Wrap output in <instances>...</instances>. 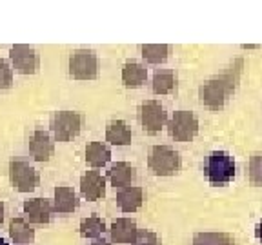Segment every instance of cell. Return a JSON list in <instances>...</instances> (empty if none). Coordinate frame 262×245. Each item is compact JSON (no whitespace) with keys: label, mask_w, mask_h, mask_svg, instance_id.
<instances>
[{"label":"cell","mask_w":262,"mask_h":245,"mask_svg":"<svg viewBox=\"0 0 262 245\" xmlns=\"http://www.w3.org/2000/svg\"><path fill=\"white\" fill-rule=\"evenodd\" d=\"M9 238L13 240V243L16 245H26L31 243L35 240V229L31 227L26 218L16 216L9 222Z\"/></svg>","instance_id":"obj_18"},{"label":"cell","mask_w":262,"mask_h":245,"mask_svg":"<svg viewBox=\"0 0 262 245\" xmlns=\"http://www.w3.org/2000/svg\"><path fill=\"white\" fill-rule=\"evenodd\" d=\"M80 194L88 202H97L106 196V176L98 171H86L80 178Z\"/></svg>","instance_id":"obj_11"},{"label":"cell","mask_w":262,"mask_h":245,"mask_svg":"<svg viewBox=\"0 0 262 245\" xmlns=\"http://www.w3.org/2000/svg\"><path fill=\"white\" fill-rule=\"evenodd\" d=\"M107 231H110V238L113 243H133L139 227H137V222L131 218H117Z\"/></svg>","instance_id":"obj_13"},{"label":"cell","mask_w":262,"mask_h":245,"mask_svg":"<svg viewBox=\"0 0 262 245\" xmlns=\"http://www.w3.org/2000/svg\"><path fill=\"white\" fill-rule=\"evenodd\" d=\"M248 178L253 185H262V153H253L248 162Z\"/></svg>","instance_id":"obj_25"},{"label":"cell","mask_w":262,"mask_h":245,"mask_svg":"<svg viewBox=\"0 0 262 245\" xmlns=\"http://www.w3.org/2000/svg\"><path fill=\"white\" fill-rule=\"evenodd\" d=\"M91 245H111L110 241H106V240H95Z\"/></svg>","instance_id":"obj_30"},{"label":"cell","mask_w":262,"mask_h":245,"mask_svg":"<svg viewBox=\"0 0 262 245\" xmlns=\"http://www.w3.org/2000/svg\"><path fill=\"white\" fill-rule=\"evenodd\" d=\"M13 86V67L8 60L0 58V91H6Z\"/></svg>","instance_id":"obj_26"},{"label":"cell","mask_w":262,"mask_h":245,"mask_svg":"<svg viewBox=\"0 0 262 245\" xmlns=\"http://www.w3.org/2000/svg\"><path fill=\"white\" fill-rule=\"evenodd\" d=\"M139 122L147 135H157L168 126V113L157 100H146L139 106Z\"/></svg>","instance_id":"obj_8"},{"label":"cell","mask_w":262,"mask_h":245,"mask_svg":"<svg viewBox=\"0 0 262 245\" xmlns=\"http://www.w3.org/2000/svg\"><path fill=\"white\" fill-rule=\"evenodd\" d=\"M70 77L75 80H95L98 77V57L93 49H75L68 62Z\"/></svg>","instance_id":"obj_5"},{"label":"cell","mask_w":262,"mask_h":245,"mask_svg":"<svg viewBox=\"0 0 262 245\" xmlns=\"http://www.w3.org/2000/svg\"><path fill=\"white\" fill-rule=\"evenodd\" d=\"M4 214H6V207H4V204L0 202V225H2V222H4Z\"/></svg>","instance_id":"obj_29"},{"label":"cell","mask_w":262,"mask_h":245,"mask_svg":"<svg viewBox=\"0 0 262 245\" xmlns=\"http://www.w3.org/2000/svg\"><path fill=\"white\" fill-rule=\"evenodd\" d=\"M78 231H80V236L82 238H90V240H98V238L102 236L104 233H106V222L102 220L100 216H88L84 218V220L80 222V227H78Z\"/></svg>","instance_id":"obj_22"},{"label":"cell","mask_w":262,"mask_h":245,"mask_svg":"<svg viewBox=\"0 0 262 245\" xmlns=\"http://www.w3.org/2000/svg\"><path fill=\"white\" fill-rule=\"evenodd\" d=\"M177 87V75L171 69H159L153 75L151 91L155 94H169Z\"/></svg>","instance_id":"obj_21"},{"label":"cell","mask_w":262,"mask_h":245,"mask_svg":"<svg viewBox=\"0 0 262 245\" xmlns=\"http://www.w3.org/2000/svg\"><path fill=\"white\" fill-rule=\"evenodd\" d=\"M78 209V196L68 185H58L53 192V212L58 214H70Z\"/></svg>","instance_id":"obj_16"},{"label":"cell","mask_w":262,"mask_h":245,"mask_svg":"<svg viewBox=\"0 0 262 245\" xmlns=\"http://www.w3.org/2000/svg\"><path fill=\"white\" fill-rule=\"evenodd\" d=\"M0 245H9V243H8V241L4 240V238H0Z\"/></svg>","instance_id":"obj_31"},{"label":"cell","mask_w":262,"mask_h":245,"mask_svg":"<svg viewBox=\"0 0 262 245\" xmlns=\"http://www.w3.org/2000/svg\"><path fill=\"white\" fill-rule=\"evenodd\" d=\"M191 245H235V240L226 233H196Z\"/></svg>","instance_id":"obj_24"},{"label":"cell","mask_w":262,"mask_h":245,"mask_svg":"<svg viewBox=\"0 0 262 245\" xmlns=\"http://www.w3.org/2000/svg\"><path fill=\"white\" fill-rule=\"evenodd\" d=\"M140 53L147 64H162L169 57L168 44H144L140 45Z\"/></svg>","instance_id":"obj_23"},{"label":"cell","mask_w":262,"mask_h":245,"mask_svg":"<svg viewBox=\"0 0 262 245\" xmlns=\"http://www.w3.org/2000/svg\"><path fill=\"white\" fill-rule=\"evenodd\" d=\"M237 175V165H235L233 156L228 151H213L206 158L204 163V176L208 182L215 187L228 185Z\"/></svg>","instance_id":"obj_2"},{"label":"cell","mask_w":262,"mask_h":245,"mask_svg":"<svg viewBox=\"0 0 262 245\" xmlns=\"http://www.w3.org/2000/svg\"><path fill=\"white\" fill-rule=\"evenodd\" d=\"M131 138H133V133H131V127L127 126L124 120H111L106 126V142H110L111 145L124 147L129 145Z\"/></svg>","instance_id":"obj_17"},{"label":"cell","mask_w":262,"mask_h":245,"mask_svg":"<svg viewBox=\"0 0 262 245\" xmlns=\"http://www.w3.org/2000/svg\"><path fill=\"white\" fill-rule=\"evenodd\" d=\"M131 245H162L159 234H155L153 231H147V229H139L137 238L133 240Z\"/></svg>","instance_id":"obj_27"},{"label":"cell","mask_w":262,"mask_h":245,"mask_svg":"<svg viewBox=\"0 0 262 245\" xmlns=\"http://www.w3.org/2000/svg\"><path fill=\"white\" fill-rule=\"evenodd\" d=\"M9 180L18 192H31L40 184V175L31 163L24 160H11L9 162Z\"/></svg>","instance_id":"obj_7"},{"label":"cell","mask_w":262,"mask_h":245,"mask_svg":"<svg viewBox=\"0 0 262 245\" xmlns=\"http://www.w3.org/2000/svg\"><path fill=\"white\" fill-rule=\"evenodd\" d=\"M84 156H86L88 165H91L93 169H100V167H104V165L110 163L111 149L102 142H90L86 145Z\"/></svg>","instance_id":"obj_19"},{"label":"cell","mask_w":262,"mask_h":245,"mask_svg":"<svg viewBox=\"0 0 262 245\" xmlns=\"http://www.w3.org/2000/svg\"><path fill=\"white\" fill-rule=\"evenodd\" d=\"M180 153L169 145H153L147 156V167L157 176H173L180 171Z\"/></svg>","instance_id":"obj_3"},{"label":"cell","mask_w":262,"mask_h":245,"mask_svg":"<svg viewBox=\"0 0 262 245\" xmlns=\"http://www.w3.org/2000/svg\"><path fill=\"white\" fill-rule=\"evenodd\" d=\"M137 178V169L127 162L113 163L106 173V180L115 189H122L131 185V182Z\"/></svg>","instance_id":"obj_14"},{"label":"cell","mask_w":262,"mask_h":245,"mask_svg":"<svg viewBox=\"0 0 262 245\" xmlns=\"http://www.w3.org/2000/svg\"><path fill=\"white\" fill-rule=\"evenodd\" d=\"M146 80H147V69L144 64L131 60L122 65V82L126 87L135 89V87L142 86Z\"/></svg>","instance_id":"obj_20"},{"label":"cell","mask_w":262,"mask_h":245,"mask_svg":"<svg viewBox=\"0 0 262 245\" xmlns=\"http://www.w3.org/2000/svg\"><path fill=\"white\" fill-rule=\"evenodd\" d=\"M29 153L37 162H49L55 153V140L44 129H35L31 138H29Z\"/></svg>","instance_id":"obj_10"},{"label":"cell","mask_w":262,"mask_h":245,"mask_svg":"<svg viewBox=\"0 0 262 245\" xmlns=\"http://www.w3.org/2000/svg\"><path fill=\"white\" fill-rule=\"evenodd\" d=\"M144 204V191L139 185H127L117 192V205L122 212H135Z\"/></svg>","instance_id":"obj_15"},{"label":"cell","mask_w":262,"mask_h":245,"mask_svg":"<svg viewBox=\"0 0 262 245\" xmlns=\"http://www.w3.org/2000/svg\"><path fill=\"white\" fill-rule=\"evenodd\" d=\"M84 116L77 111H57L49 120V129L53 140L57 142H70L80 135Z\"/></svg>","instance_id":"obj_4"},{"label":"cell","mask_w":262,"mask_h":245,"mask_svg":"<svg viewBox=\"0 0 262 245\" xmlns=\"http://www.w3.org/2000/svg\"><path fill=\"white\" fill-rule=\"evenodd\" d=\"M242 73V58L235 60L221 75H215L199 87V98L208 109L219 111L226 106L228 98L235 93Z\"/></svg>","instance_id":"obj_1"},{"label":"cell","mask_w":262,"mask_h":245,"mask_svg":"<svg viewBox=\"0 0 262 245\" xmlns=\"http://www.w3.org/2000/svg\"><path fill=\"white\" fill-rule=\"evenodd\" d=\"M24 214L28 218L29 224L35 225H44L51 222V214H53V204L46 198H33V200H26L24 205Z\"/></svg>","instance_id":"obj_12"},{"label":"cell","mask_w":262,"mask_h":245,"mask_svg":"<svg viewBox=\"0 0 262 245\" xmlns=\"http://www.w3.org/2000/svg\"><path fill=\"white\" fill-rule=\"evenodd\" d=\"M9 64L18 75H35L40 65V58L33 45L15 44L9 49Z\"/></svg>","instance_id":"obj_9"},{"label":"cell","mask_w":262,"mask_h":245,"mask_svg":"<svg viewBox=\"0 0 262 245\" xmlns=\"http://www.w3.org/2000/svg\"><path fill=\"white\" fill-rule=\"evenodd\" d=\"M255 234H257V238H258V241L262 243V222L257 225V229H255Z\"/></svg>","instance_id":"obj_28"},{"label":"cell","mask_w":262,"mask_h":245,"mask_svg":"<svg viewBox=\"0 0 262 245\" xmlns=\"http://www.w3.org/2000/svg\"><path fill=\"white\" fill-rule=\"evenodd\" d=\"M199 127V118L191 111H175L168 118V133L175 142H191Z\"/></svg>","instance_id":"obj_6"}]
</instances>
